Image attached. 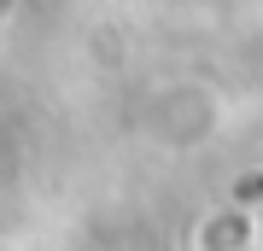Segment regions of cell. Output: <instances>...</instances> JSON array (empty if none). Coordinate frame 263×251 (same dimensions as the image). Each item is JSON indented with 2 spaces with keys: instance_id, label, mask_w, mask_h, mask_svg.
Here are the masks:
<instances>
[{
  "instance_id": "obj_1",
  "label": "cell",
  "mask_w": 263,
  "mask_h": 251,
  "mask_svg": "<svg viewBox=\"0 0 263 251\" xmlns=\"http://www.w3.org/2000/svg\"><path fill=\"white\" fill-rule=\"evenodd\" d=\"M12 6H18V0H0V24H6V18H12Z\"/></svg>"
}]
</instances>
